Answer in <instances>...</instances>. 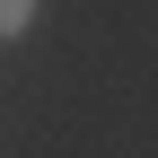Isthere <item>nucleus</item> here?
Segmentation results:
<instances>
[{
	"label": "nucleus",
	"instance_id": "nucleus-1",
	"mask_svg": "<svg viewBox=\"0 0 158 158\" xmlns=\"http://www.w3.org/2000/svg\"><path fill=\"white\" fill-rule=\"evenodd\" d=\"M27 18H35V0H0V44H9V35H27Z\"/></svg>",
	"mask_w": 158,
	"mask_h": 158
}]
</instances>
